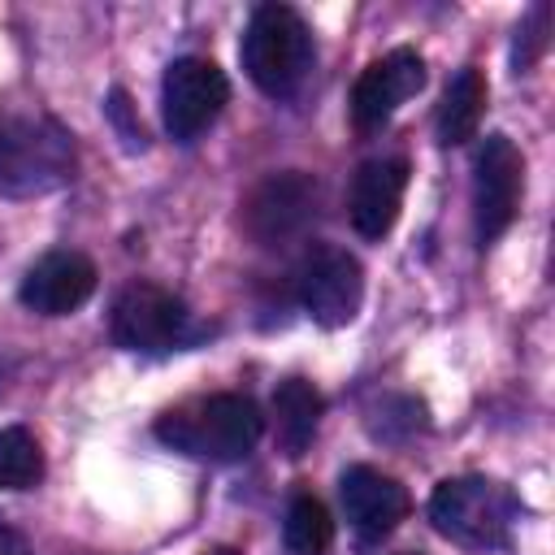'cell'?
I'll list each match as a JSON object with an SVG mask.
<instances>
[{"label":"cell","mask_w":555,"mask_h":555,"mask_svg":"<svg viewBox=\"0 0 555 555\" xmlns=\"http://www.w3.org/2000/svg\"><path fill=\"white\" fill-rule=\"evenodd\" d=\"M264 434V416L247 395H199L156 421V438L191 460L234 464Z\"/></svg>","instance_id":"cell-2"},{"label":"cell","mask_w":555,"mask_h":555,"mask_svg":"<svg viewBox=\"0 0 555 555\" xmlns=\"http://www.w3.org/2000/svg\"><path fill=\"white\" fill-rule=\"evenodd\" d=\"M425 87V61L412 48H395L382 61H373L356 87H351V121L360 130H377L386 126L399 104H408L416 91Z\"/></svg>","instance_id":"cell-11"},{"label":"cell","mask_w":555,"mask_h":555,"mask_svg":"<svg viewBox=\"0 0 555 555\" xmlns=\"http://www.w3.org/2000/svg\"><path fill=\"white\" fill-rule=\"evenodd\" d=\"M108 113H113V117H126V95H121V91L108 95ZM121 130H126V143H130V147H134V143L143 147V126H121Z\"/></svg>","instance_id":"cell-18"},{"label":"cell","mask_w":555,"mask_h":555,"mask_svg":"<svg viewBox=\"0 0 555 555\" xmlns=\"http://www.w3.org/2000/svg\"><path fill=\"white\" fill-rule=\"evenodd\" d=\"M225 100H230V82L208 56L169 61V69L160 78V113H165V130L178 143L199 139L221 117Z\"/></svg>","instance_id":"cell-7"},{"label":"cell","mask_w":555,"mask_h":555,"mask_svg":"<svg viewBox=\"0 0 555 555\" xmlns=\"http://www.w3.org/2000/svg\"><path fill=\"white\" fill-rule=\"evenodd\" d=\"M317 217V182L299 169L291 173H269L243 204V225L256 243L273 247L286 243L295 234L308 230V221Z\"/></svg>","instance_id":"cell-9"},{"label":"cell","mask_w":555,"mask_h":555,"mask_svg":"<svg viewBox=\"0 0 555 555\" xmlns=\"http://www.w3.org/2000/svg\"><path fill=\"white\" fill-rule=\"evenodd\" d=\"M338 499L347 512V525L364 538V542H382L386 533L399 529V520H408L412 512V494L403 481H395L382 468L369 464H351L338 477Z\"/></svg>","instance_id":"cell-10"},{"label":"cell","mask_w":555,"mask_h":555,"mask_svg":"<svg viewBox=\"0 0 555 555\" xmlns=\"http://www.w3.org/2000/svg\"><path fill=\"white\" fill-rule=\"evenodd\" d=\"M403 191H408L403 156L364 160L351 178V199H347V217H351L356 234H364V238L390 234V225L399 221V208H403Z\"/></svg>","instance_id":"cell-13"},{"label":"cell","mask_w":555,"mask_h":555,"mask_svg":"<svg viewBox=\"0 0 555 555\" xmlns=\"http://www.w3.org/2000/svg\"><path fill=\"white\" fill-rule=\"evenodd\" d=\"M204 555H238L234 546H212V551H204Z\"/></svg>","instance_id":"cell-20"},{"label":"cell","mask_w":555,"mask_h":555,"mask_svg":"<svg viewBox=\"0 0 555 555\" xmlns=\"http://www.w3.org/2000/svg\"><path fill=\"white\" fill-rule=\"evenodd\" d=\"M295 291L304 312L317 325L338 330V325H351L364 304V269L347 247L317 243L295 269Z\"/></svg>","instance_id":"cell-6"},{"label":"cell","mask_w":555,"mask_h":555,"mask_svg":"<svg viewBox=\"0 0 555 555\" xmlns=\"http://www.w3.org/2000/svg\"><path fill=\"white\" fill-rule=\"evenodd\" d=\"M43 477V451L30 429H0V490H30Z\"/></svg>","instance_id":"cell-17"},{"label":"cell","mask_w":555,"mask_h":555,"mask_svg":"<svg viewBox=\"0 0 555 555\" xmlns=\"http://www.w3.org/2000/svg\"><path fill=\"white\" fill-rule=\"evenodd\" d=\"M78 152L74 134L30 108H4L0 113V195L4 199H35L48 191H61L74 178Z\"/></svg>","instance_id":"cell-1"},{"label":"cell","mask_w":555,"mask_h":555,"mask_svg":"<svg viewBox=\"0 0 555 555\" xmlns=\"http://www.w3.org/2000/svg\"><path fill=\"white\" fill-rule=\"evenodd\" d=\"M520 195H525V156L507 134H486L473 160V212L481 243H494L516 221Z\"/></svg>","instance_id":"cell-8"},{"label":"cell","mask_w":555,"mask_h":555,"mask_svg":"<svg viewBox=\"0 0 555 555\" xmlns=\"http://www.w3.org/2000/svg\"><path fill=\"white\" fill-rule=\"evenodd\" d=\"M408 555H412V551H408Z\"/></svg>","instance_id":"cell-21"},{"label":"cell","mask_w":555,"mask_h":555,"mask_svg":"<svg viewBox=\"0 0 555 555\" xmlns=\"http://www.w3.org/2000/svg\"><path fill=\"white\" fill-rule=\"evenodd\" d=\"M0 555H30V546H26V538H22V533L0 529Z\"/></svg>","instance_id":"cell-19"},{"label":"cell","mask_w":555,"mask_h":555,"mask_svg":"<svg viewBox=\"0 0 555 555\" xmlns=\"http://www.w3.org/2000/svg\"><path fill=\"white\" fill-rule=\"evenodd\" d=\"M282 542L291 555H325L334 546V520L317 494H295L286 503L282 520Z\"/></svg>","instance_id":"cell-16"},{"label":"cell","mask_w":555,"mask_h":555,"mask_svg":"<svg viewBox=\"0 0 555 555\" xmlns=\"http://www.w3.org/2000/svg\"><path fill=\"white\" fill-rule=\"evenodd\" d=\"M429 520L434 529L468 551H499L512 538L516 525V499L503 481L490 477H447L429 494Z\"/></svg>","instance_id":"cell-4"},{"label":"cell","mask_w":555,"mask_h":555,"mask_svg":"<svg viewBox=\"0 0 555 555\" xmlns=\"http://www.w3.org/2000/svg\"><path fill=\"white\" fill-rule=\"evenodd\" d=\"M91 291H95V264L82 251H48L26 269L17 299L39 317H65L82 308Z\"/></svg>","instance_id":"cell-12"},{"label":"cell","mask_w":555,"mask_h":555,"mask_svg":"<svg viewBox=\"0 0 555 555\" xmlns=\"http://www.w3.org/2000/svg\"><path fill=\"white\" fill-rule=\"evenodd\" d=\"M486 95H490V91H486L481 69L464 65V69L447 82V91H442V104H438V117H434L438 143H447V147L468 143V139L477 134L481 117H486Z\"/></svg>","instance_id":"cell-15"},{"label":"cell","mask_w":555,"mask_h":555,"mask_svg":"<svg viewBox=\"0 0 555 555\" xmlns=\"http://www.w3.org/2000/svg\"><path fill=\"white\" fill-rule=\"evenodd\" d=\"M108 330H113V343L121 351H139V356H165V351H178L195 338L186 304L156 282L121 286V295L113 299Z\"/></svg>","instance_id":"cell-5"},{"label":"cell","mask_w":555,"mask_h":555,"mask_svg":"<svg viewBox=\"0 0 555 555\" xmlns=\"http://www.w3.org/2000/svg\"><path fill=\"white\" fill-rule=\"evenodd\" d=\"M238 56L264 95L291 100L312 69V30L291 4H260L243 30Z\"/></svg>","instance_id":"cell-3"},{"label":"cell","mask_w":555,"mask_h":555,"mask_svg":"<svg viewBox=\"0 0 555 555\" xmlns=\"http://www.w3.org/2000/svg\"><path fill=\"white\" fill-rule=\"evenodd\" d=\"M321 395L312 382L304 377H286L273 390V434H278V451L299 460L312 447V434L321 425Z\"/></svg>","instance_id":"cell-14"}]
</instances>
